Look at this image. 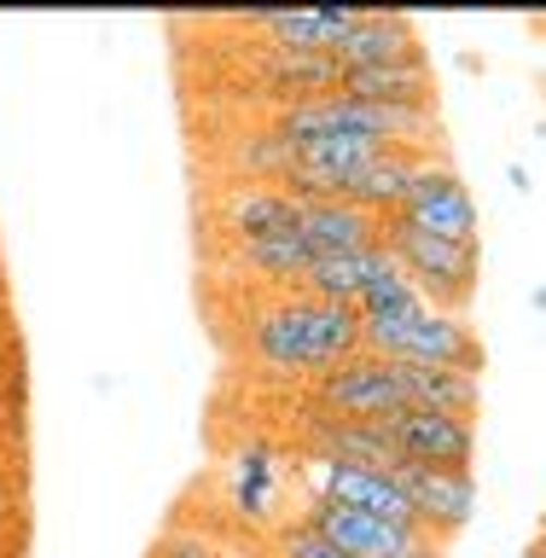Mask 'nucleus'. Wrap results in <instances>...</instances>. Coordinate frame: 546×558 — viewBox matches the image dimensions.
<instances>
[{
  "label": "nucleus",
  "instance_id": "9b49d317",
  "mask_svg": "<svg viewBox=\"0 0 546 558\" xmlns=\"http://www.w3.org/2000/svg\"><path fill=\"white\" fill-rule=\"evenodd\" d=\"M338 70H384V64H425V41L408 12H361L355 29L331 52Z\"/></svg>",
  "mask_w": 546,
  "mask_h": 558
},
{
  "label": "nucleus",
  "instance_id": "f8f14e48",
  "mask_svg": "<svg viewBox=\"0 0 546 558\" xmlns=\"http://www.w3.org/2000/svg\"><path fill=\"white\" fill-rule=\"evenodd\" d=\"M361 12H244L233 17L239 29H256L268 52H314V59H331L338 41L355 29Z\"/></svg>",
  "mask_w": 546,
  "mask_h": 558
},
{
  "label": "nucleus",
  "instance_id": "20e7f679",
  "mask_svg": "<svg viewBox=\"0 0 546 558\" xmlns=\"http://www.w3.org/2000/svg\"><path fill=\"white\" fill-rule=\"evenodd\" d=\"M396 221H408L413 233H430V239H448V244H477V198L471 186L460 181V169L442 163V157H425L401 198Z\"/></svg>",
  "mask_w": 546,
  "mask_h": 558
},
{
  "label": "nucleus",
  "instance_id": "9d476101",
  "mask_svg": "<svg viewBox=\"0 0 546 558\" xmlns=\"http://www.w3.org/2000/svg\"><path fill=\"white\" fill-rule=\"evenodd\" d=\"M401 495L413 500V518L430 541H448L471 530L477 518V477L471 471H430V465H401L396 471Z\"/></svg>",
  "mask_w": 546,
  "mask_h": 558
},
{
  "label": "nucleus",
  "instance_id": "39448f33",
  "mask_svg": "<svg viewBox=\"0 0 546 558\" xmlns=\"http://www.w3.org/2000/svg\"><path fill=\"white\" fill-rule=\"evenodd\" d=\"M373 425L390 436L408 465H430V471H471L477 465V418L430 413V408H396V413L373 418Z\"/></svg>",
  "mask_w": 546,
  "mask_h": 558
},
{
  "label": "nucleus",
  "instance_id": "7ed1b4c3",
  "mask_svg": "<svg viewBox=\"0 0 546 558\" xmlns=\"http://www.w3.org/2000/svg\"><path fill=\"white\" fill-rule=\"evenodd\" d=\"M384 251L396 256V268L408 274V286L442 314H465L477 296V274H483V244H448L430 233H413L408 221L384 216Z\"/></svg>",
  "mask_w": 546,
  "mask_h": 558
},
{
  "label": "nucleus",
  "instance_id": "412c9836",
  "mask_svg": "<svg viewBox=\"0 0 546 558\" xmlns=\"http://www.w3.org/2000/svg\"><path fill=\"white\" fill-rule=\"evenodd\" d=\"M291 146L279 140L274 129H256V134H239V146H233V163L251 174V181H286V169H291Z\"/></svg>",
  "mask_w": 546,
  "mask_h": 558
},
{
  "label": "nucleus",
  "instance_id": "1a4fd4ad",
  "mask_svg": "<svg viewBox=\"0 0 546 558\" xmlns=\"http://www.w3.org/2000/svg\"><path fill=\"white\" fill-rule=\"evenodd\" d=\"M314 401H320V413H331V418H384V413L408 408V401H401V384H396V366L384 355H366V349L314 378Z\"/></svg>",
  "mask_w": 546,
  "mask_h": 558
},
{
  "label": "nucleus",
  "instance_id": "f3484780",
  "mask_svg": "<svg viewBox=\"0 0 546 558\" xmlns=\"http://www.w3.org/2000/svg\"><path fill=\"white\" fill-rule=\"evenodd\" d=\"M256 76H262L268 94H279L286 105H303V99L338 94L343 70L331 59H314V52H268V47H256Z\"/></svg>",
  "mask_w": 546,
  "mask_h": 558
},
{
  "label": "nucleus",
  "instance_id": "4be33fe9",
  "mask_svg": "<svg viewBox=\"0 0 546 558\" xmlns=\"http://www.w3.org/2000/svg\"><path fill=\"white\" fill-rule=\"evenodd\" d=\"M268 558H349L343 547H331L326 535H314L308 523H279V530H268V547H262Z\"/></svg>",
  "mask_w": 546,
  "mask_h": 558
},
{
  "label": "nucleus",
  "instance_id": "0eeeda50",
  "mask_svg": "<svg viewBox=\"0 0 546 558\" xmlns=\"http://www.w3.org/2000/svg\"><path fill=\"white\" fill-rule=\"evenodd\" d=\"M296 523H308L314 535H326L349 558H448V547L430 541L425 530H401V523H384L366 512H343L331 500H308V512Z\"/></svg>",
  "mask_w": 546,
  "mask_h": 558
},
{
  "label": "nucleus",
  "instance_id": "dca6fc26",
  "mask_svg": "<svg viewBox=\"0 0 546 558\" xmlns=\"http://www.w3.org/2000/svg\"><path fill=\"white\" fill-rule=\"evenodd\" d=\"M390 268H396V256L384 244H366V251H349V256H314V268L296 291L320 296V303H338V308H355L366 296V286L384 279Z\"/></svg>",
  "mask_w": 546,
  "mask_h": 558
},
{
  "label": "nucleus",
  "instance_id": "5701e85b",
  "mask_svg": "<svg viewBox=\"0 0 546 558\" xmlns=\"http://www.w3.org/2000/svg\"><path fill=\"white\" fill-rule=\"evenodd\" d=\"M151 558H227V553L209 535H198V530H169L163 541H157Z\"/></svg>",
  "mask_w": 546,
  "mask_h": 558
},
{
  "label": "nucleus",
  "instance_id": "423d86ee",
  "mask_svg": "<svg viewBox=\"0 0 546 558\" xmlns=\"http://www.w3.org/2000/svg\"><path fill=\"white\" fill-rule=\"evenodd\" d=\"M303 477H308V500H331V506H343V512H366V518L401 523V530H418L413 500L401 495V483L390 471H366V465H349V460L308 453Z\"/></svg>",
  "mask_w": 546,
  "mask_h": 558
},
{
  "label": "nucleus",
  "instance_id": "6e6552de",
  "mask_svg": "<svg viewBox=\"0 0 546 558\" xmlns=\"http://www.w3.org/2000/svg\"><path fill=\"white\" fill-rule=\"evenodd\" d=\"M209 221L221 239H296L303 198H291L274 181H227L209 198Z\"/></svg>",
  "mask_w": 546,
  "mask_h": 558
},
{
  "label": "nucleus",
  "instance_id": "aec40b11",
  "mask_svg": "<svg viewBox=\"0 0 546 558\" xmlns=\"http://www.w3.org/2000/svg\"><path fill=\"white\" fill-rule=\"evenodd\" d=\"M279 483H286V471H279V453L262 448V442H244L239 460H233V512H239L244 523L279 530V518H274Z\"/></svg>",
  "mask_w": 546,
  "mask_h": 558
},
{
  "label": "nucleus",
  "instance_id": "2eb2a0df",
  "mask_svg": "<svg viewBox=\"0 0 546 558\" xmlns=\"http://www.w3.org/2000/svg\"><path fill=\"white\" fill-rule=\"evenodd\" d=\"M401 401L408 408H430V413H460L477 418L483 408V378L477 373H453V366H413V361H390Z\"/></svg>",
  "mask_w": 546,
  "mask_h": 558
},
{
  "label": "nucleus",
  "instance_id": "bb28decb",
  "mask_svg": "<svg viewBox=\"0 0 546 558\" xmlns=\"http://www.w3.org/2000/svg\"><path fill=\"white\" fill-rule=\"evenodd\" d=\"M523 558H546V535H541V547H530V553H523Z\"/></svg>",
  "mask_w": 546,
  "mask_h": 558
},
{
  "label": "nucleus",
  "instance_id": "393cba45",
  "mask_svg": "<svg viewBox=\"0 0 546 558\" xmlns=\"http://www.w3.org/2000/svg\"><path fill=\"white\" fill-rule=\"evenodd\" d=\"M530 303H535V308L546 314V286H535V296H530Z\"/></svg>",
  "mask_w": 546,
  "mask_h": 558
},
{
  "label": "nucleus",
  "instance_id": "6ab92c4d",
  "mask_svg": "<svg viewBox=\"0 0 546 558\" xmlns=\"http://www.w3.org/2000/svg\"><path fill=\"white\" fill-rule=\"evenodd\" d=\"M418 163H425V151H413V146H390L384 157H373L361 174H355V186L343 192V204H361L366 216H396L401 198H408V186H413V174Z\"/></svg>",
  "mask_w": 546,
  "mask_h": 558
},
{
  "label": "nucleus",
  "instance_id": "f03ea898",
  "mask_svg": "<svg viewBox=\"0 0 546 558\" xmlns=\"http://www.w3.org/2000/svg\"><path fill=\"white\" fill-rule=\"evenodd\" d=\"M361 349L384 361H413V366H453V373H477L483 378V338L465 314H442L430 303H418L401 320L361 326Z\"/></svg>",
  "mask_w": 546,
  "mask_h": 558
},
{
  "label": "nucleus",
  "instance_id": "a211bd4d",
  "mask_svg": "<svg viewBox=\"0 0 546 558\" xmlns=\"http://www.w3.org/2000/svg\"><path fill=\"white\" fill-rule=\"evenodd\" d=\"M227 244V268L256 274L279 291H296L314 268V251L303 239H221Z\"/></svg>",
  "mask_w": 546,
  "mask_h": 558
},
{
  "label": "nucleus",
  "instance_id": "b1692460",
  "mask_svg": "<svg viewBox=\"0 0 546 558\" xmlns=\"http://www.w3.org/2000/svg\"><path fill=\"white\" fill-rule=\"evenodd\" d=\"M506 181H512L518 192H530V169H523V163H512V169H506Z\"/></svg>",
  "mask_w": 546,
  "mask_h": 558
},
{
  "label": "nucleus",
  "instance_id": "a878e982",
  "mask_svg": "<svg viewBox=\"0 0 546 558\" xmlns=\"http://www.w3.org/2000/svg\"><path fill=\"white\" fill-rule=\"evenodd\" d=\"M227 558H268V553H244V547H233V553H227Z\"/></svg>",
  "mask_w": 546,
  "mask_h": 558
},
{
  "label": "nucleus",
  "instance_id": "f257e3e1",
  "mask_svg": "<svg viewBox=\"0 0 546 558\" xmlns=\"http://www.w3.org/2000/svg\"><path fill=\"white\" fill-rule=\"evenodd\" d=\"M251 361L262 373L296 378V373H331L338 361L361 355V314L320 303L308 291H274L251 308Z\"/></svg>",
  "mask_w": 546,
  "mask_h": 558
},
{
  "label": "nucleus",
  "instance_id": "ddd939ff",
  "mask_svg": "<svg viewBox=\"0 0 546 558\" xmlns=\"http://www.w3.org/2000/svg\"><path fill=\"white\" fill-rule=\"evenodd\" d=\"M296 239L314 256H349V251H366V244H384V221L366 216L361 204H343V198H303Z\"/></svg>",
  "mask_w": 546,
  "mask_h": 558
},
{
  "label": "nucleus",
  "instance_id": "4468645a",
  "mask_svg": "<svg viewBox=\"0 0 546 558\" xmlns=\"http://www.w3.org/2000/svg\"><path fill=\"white\" fill-rule=\"evenodd\" d=\"M343 99L390 105V111H436V82L430 64H384V70H343L338 76Z\"/></svg>",
  "mask_w": 546,
  "mask_h": 558
}]
</instances>
